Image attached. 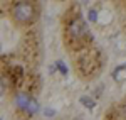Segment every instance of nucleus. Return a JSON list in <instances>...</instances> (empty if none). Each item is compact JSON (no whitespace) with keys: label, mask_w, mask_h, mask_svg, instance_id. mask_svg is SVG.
Instances as JSON below:
<instances>
[{"label":"nucleus","mask_w":126,"mask_h":120,"mask_svg":"<svg viewBox=\"0 0 126 120\" xmlns=\"http://www.w3.org/2000/svg\"><path fill=\"white\" fill-rule=\"evenodd\" d=\"M12 15L19 24H32L35 19V7L30 2H17L12 9Z\"/></svg>","instance_id":"nucleus-1"},{"label":"nucleus","mask_w":126,"mask_h":120,"mask_svg":"<svg viewBox=\"0 0 126 120\" xmlns=\"http://www.w3.org/2000/svg\"><path fill=\"white\" fill-rule=\"evenodd\" d=\"M84 30H86V27H84V22L81 19L74 20V22L71 24V32H72V36H76V37H81V36L84 34Z\"/></svg>","instance_id":"nucleus-2"},{"label":"nucleus","mask_w":126,"mask_h":120,"mask_svg":"<svg viewBox=\"0 0 126 120\" xmlns=\"http://www.w3.org/2000/svg\"><path fill=\"white\" fill-rule=\"evenodd\" d=\"M29 103H30V98L27 95H24V93H19V95L15 96V107L20 108V110H27Z\"/></svg>","instance_id":"nucleus-3"},{"label":"nucleus","mask_w":126,"mask_h":120,"mask_svg":"<svg viewBox=\"0 0 126 120\" xmlns=\"http://www.w3.org/2000/svg\"><path fill=\"white\" fill-rule=\"evenodd\" d=\"M113 78L116 81H125L126 80V64H121V66H118L116 70L113 71Z\"/></svg>","instance_id":"nucleus-4"},{"label":"nucleus","mask_w":126,"mask_h":120,"mask_svg":"<svg viewBox=\"0 0 126 120\" xmlns=\"http://www.w3.org/2000/svg\"><path fill=\"white\" fill-rule=\"evenodd\" d=\"M79 101H81L84 107H87V108H94V105H96V103L93 101V98H89V96H81Z\"/></svg>","instance_id":"nucleus-5"},{"label":"nucleus","mask_w":126,"mask_h":120,"mask_svg":"<svg viewBox=\"0 0 126 120\" xmlns=\"http://www.w3.org/2000/svg\"><path fill=\"white\" fill-rule=\"evenodd\" d=\"M27 110H29L30 113H35V112H39V103H37V100H30L29 107H27Z\"/></svg>","instance_id":"nucleus-6"},{"label":"nucleus","mask_w":126,"mask_h":120,"mask_svg":"<svg viewBox=\"0 0 126 120\" xmlns=\"http://www.w3.org/2000/svg\"><path fill=\"white\" fill-rule=\"evenodd\" d=\"M87 19H89V22H96L97 20V12L94 9L89 10V14H87Z\"/></svg>","instance_id":"nucleus-7"},{"label":"nucleus","mask_w":126,"mask_h":120,"mask_svg":"<svg viewBox=\"0 0 126 120\" xmlns=\"http://www.w3.org/2000/svg\"><path fill=\"white\" fill-rule=\"evenodd\" d=\"M57 68H59V71H61L62 74H67V66H66L62 61H57Z\"/></svg>","instance_id":"nucleus-8"},{"label":"nucleus","mask_w":126,"mask_h":120,"mask_svg":"<svg viewBox=\"0 0 126 120\" xmlns=\"http://www.w3.org/2000/svg\"><path fill=\"white\" fill-rule=\"evenodd\" d=\"M44 113H46V117H54V115H56V110H52V108H46Z\"/></svg>","instance_id":"nucleus-9"}]
</instances>
